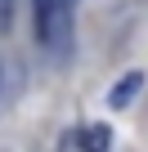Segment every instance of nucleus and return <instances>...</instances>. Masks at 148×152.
Wrapping results in <instances>:
<instances>
[{
  "mask_svg": "<svg viewBox=\"0 0 148 152\" xmlns=\"http://www.w3.org/2000/svg\"><path fill=\"white\" fill-rule=\"evenodd\" d=\"M144 81H148V76L135 67V72H126V76H117V85L108 90V107L112 112H121V107H130L139 94H144Z\"/></svg>",
  "mask_w": 148,
  "mask_h": 152,
  "instance_id": "f03ea898",
  "label": "nucleus"
},
{
  "mask_svg": "<svg viewBox=\"0 0 148 152\" xmlns=\"http://www.w3.org/2000/svg\"><path fill=\"white\" fill-rule=\"evenodd\" d=\"M77 143H81V152H108V148H112V130H108L103 121H94V125L77 130Z\"/></svg>",
  "mask_w": 148,
  "mask_h": 152,
  "instance_id": "7ed1b4c3",
  "label": "nucleus"
},
{
  "mask_svg": "<svg viewBox=\"0 0 148 152\" xmlns=\"http://www.w3.org/2000/svg\"><path fill=\"white\" fill-rule=\"evenodd\" d=\"M14 9H18V0H0V31L14 27Z\"/></svg>",
  "mask_w": 148,
  "mask_h": 152,
  "instance_id": "20e7f679",
  "label": "nucleus"
},
{
  "mask_svg": "<svg viewBox=\"0 0 148 152\" xmlns=\"http://www.w3.org/2000/svg\"><path fill=\"white\" fill-rule=\"evenodd\" d=\"M32 31L40 49H58L72 40V9L58 0H32Z\"/></svg>",
  "mask_w": 148,
  "mask_h": 152,
  "instance_id": "f257e3e1",
  "label": "nucleus"
}]
</instances>
